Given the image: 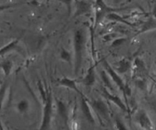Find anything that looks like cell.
<instances>
[{
	"instance_id": "obj_6",
	"label": "cell",
	"mask_w": 156,
	"mask_h": 130,
	"mask_svg": "<svg viewBox=\"0 0 156 130\" xmlns=\"http://www.w3.org/2000/svg\"><path fill=\"white\" fill-rule=\"evenodd\" d=\"M135 119L137 124L143 130H155L153 122L145 110L137 111Z\"/></svg>"
},
{
	"instance_id": "obj_10",
	"label": "cell",
	"mask_w": 156,
	"mask_h": 130,
	"mask_svg": "<svg viewBox=\"0 0 156 130\" xmlns=\"http://www.w3.org/2000/svg\"><path fill=\"white\" fill-rule=\"evenodd\" d=\"M93 3L94 2H86V1H78L74 2L75 11L73 12V18H79L82 15H87L92 12Z\"/></svg>"
},
{
	"instance_id": "obj_23",
	"label": "cell",
	"mask_w": 156,
	"mask_h": 130,
	"mask_svg": "<svg viewBox=\"0 0 156 130\" xmlns=\"http://www.w3.org/2000/svg\"><path fill=\"white\" fill-rule=\"evenodd\" d=\"M128 41V38L125 37H117L111 42V45L110 47L111 48H117V47H120V46L123 45L125 43Z\"/></svg>"
},
{
	"instance_id": "obj_27",
	"label": "cell",
	"mask_w": 156,
	"mask_h": 130,
	"mask_svg": "<svg viewBox=\"0 0 156 130\" xmlns=\"http://www.w3.org/2000/svg\"><path fill=\"white\" fill-rule=\"evenodd\" d=\"M0 130H5V127H4V126H3L1 120H0Z\"/></svg>"
},
{
	"instance_id": "obj_26",
	"label": "cell",
	"mask_w": 156,
	"mask_h": 130,
	"mask_svg": "<svg viewBox=\"0 0 156 130\" xmlns=\"http://www.w3.org/2000/svg\"><path fill=\"white\" fill-rule=\"evenodd\" d=\"M118 37V33H108V34H105V36L102 37V40L105 43L109 42V41L114 40L115 38Z\"/></svg>"
},
{
	"instance_id": "obj_20",
	"label": "cell",
	"mask_w": 156,
	"mask_h": 130,
	"mask_svg": "<svg viewBox=\"0 0 156 130\" xmlns=\"http://www.w3.org/2000/svg\"><path fill=\"white\" fill-rule=\"evenodd\" d=\"M9 88V83L7 80L3 82V83L0 85V114H1L3 106H4L5 100L7 97Z\"/></svg>"
},
{
	"instance_id": "obj_12",
	"label": "cell",
	"mask_w": 156,
	"mask_h": 130,
	"mask_svg": "<svg viewBox=\"0 0 156 130\" xmlns=\"http://www.w3.org/2000/svg\"><path fill=\"white\" fill-rule=\"evenodd\" d=\"M98 65V62H95L94 63L91 64L89 68L87 70L86 73L85 75V77L82 79V82L84 84L86 88H91L94 86L96 82V66Z\"/></svg>"
},
{
	"instance_id": "obj_13",
	"label": "cell",
	"mask_w": 156,
	"mask_h": 130,
	"mask_svg": "<svg viewBox=\"0 0 156 130\" xmlns=\"http://www.w3.org/2000/svg\"><path fill=\"white\" fill-rule=\"evenodd\" d=\"M57 82L58 84H59V86L68 88V89L72 90V91H74L75 92L77 93L79 95L82 96L84 94L83 93L80 91L79 87H78L77 80H76V79H71V78L64 76V77L60 78V79H58Z\"/></svg>"
},
{
	"instance_id": "obj_8",
	"label": "cell",
	"mask_w": 156,
	"mask_h": 130,
	"mask_svg": "<svg viewBox=\"0 0 156 130\" xmlns=\"http://www.w3.org/2000/svg\"><path fill=\"white\" fill-rule=\"evenodd\" d=\"M132 76L133 79H146L147 76V68L145 62L141 58H136L134 62L132 63Z\"/></svg>"
},
{
	"instance_id": "obj_4",
	"label": "cell",
	"mask_w": 156,
	"mask_h": 130,
	"mask_svg": "<svg viewBox=\"0 0 156 130\" xmlns=\"http://www.w3.org/2000/svg\"><path fill=\"white\" fill-rule=\"evenodd\" d=\"M88 101L99 123L103 125L102 123L103 120L109 121L111 116V111L108 103L105 100L102 99H95V100H88Z\"/></svg>"
},
{
	"instance_id": "obj_9",
	"label": "cell",
	"mask_w": 156,
	"mask_h": 130,
	"mask_svg": "<svg viewBox=\"0 0 156 130\" xmlns=\"http://www.w3.org/2000/svg\"><path fill=\"white\" fill-rule=\"evenodd\" d=\"M56 104L57 107V112L61 120L63 122L64 125L67 129H69L70 121V111L69 106L64 100L61 99H56Z\"/></svg>"
},
{
	"instance_id": "obj_21",
	"label": "cell",
	"mask_w": 156,
	"mask_h": 130,
	"mask_svg": "<svg viewBox=\"0 0 156 130\" xmlns=\"http://www.w3.org/2000/svg\"><path fill=\"white\" fill-rule=\"evenodd\" d=\"M59 59L70 65H72V62H73V54L69 50H67L66 48H64V47H62L60 51H59Z\"/></svg>"
},
{
	"instance_id": "obj_15",
	"label": "cell",
	"mask_w": 156,
	"mask_h": 130,
	"mask_svg": "<svg viewBox=\"0 0 156 130\" xmlns=\"http://www.w3.org/2000/svg\"><path fill=\"white\" fill-rule=\"evenodd\" d=\"M15 109H16L17 112L21 115L27 114L30 109V102L25 98L21 99L15 104Z\"/></svg>"
},
{
	"instance_id": "obj_5",
	"label": "cell",
	"mask_w": 156,
	"mask_h": 130,
	"mask_svg": "<svg viewBox=\"0 0 156 130\" xmlns=\"http://www.w3.org/2000/svg\"><path fill=\"white\" fill-rule=\"evenodd\" d=\"M101 95L103 96L108 101L111 102V103H113L114 104H115L116 106L118 108H120L123 112L126 113V114H129V116L131 115L130 112H129V111L128 110L126 104L124 103V101H123L118 95L111 92V91L107 90L106 88H105L104 87H101Z\"/></svg>"
},
{
	"instance_id": "obj_19",
	"label": "cell",
	"mask_w": 156,
	"mask_h": 130,
	"mask_svg": "<svg viewBox=\"0 0 156 130\" xmlns=\"http://www.w3.org/2000/svg\"><path fill=\"white\" fill-rule=\"evenodd\" d=\"M106 18L108 20H111V21H116V22H120L122 24H126L127 26L130 27H136L135 24H133V23L129 22L126 18H124L123 17H122L121 15H118L117 12H113V13H110L109 15H108L106 16Z\"/></svg>"
},
{
	"instance_id": "obj_2",
	"label": "cell",
	"mask_w": 156,
	"mask_h": 130,
	"mask_svg": "<svg viewBox=\"0 0 156 130\" xmlns=\"http://www.w3.org/2000/svg\"><path fill=\"white\" fill-rule=\"evenodd\" d=\"M103 66H104V70L108 74V76L111 78V81L113 82V83L119 88V89L121 91V92L123 93V96L124 97L126 107H127L128 110L129 111L131 114V111L129 109V101H128V98L132 96V90H131L130 87L128 84L125 83L123 82V79L121 78V76L120 75L117 74L115 71L114 70V69L112 68V65L106 60V59H103Z\"/></svg>"
},
{
	"instance_id": "obj_3",
	"label": "cell",
	"mask_w": 156,
	"mask_h": 130,
	"mask_svg": "<svg viewBox=\"0 0 156 130\" xmlns=\"http://www.w3.org/2000/svg\"><path fill=\"white\" fill-rule=\"evenodd\" d=\"M41 99L43 103L42 119L37 130H50L53 114V98L50 87L47 88L45 96Z\"/></svg>"
},
{
	"instance_id": "obj_1",
	"label": "cell",
	"mask_w": 156,
	"mask_h": 130,
	"mask_svg": "<svg viewBox=\"0 0 156 130\" xmlns=\"http://www.w3.org/2000/svg\"><path fill=\"white\" fill-rule=\"evenodd\" d=\"M73 68L74 74L77 76L82 69L86 50L87 33L83 27H79L73 32Z\"/></svg>"
},
{
	"instance_id": "obj_22",
	"label": "cell",
	"mask_w": 156,
	"mask_h": 130,
	"mask_svg": "<svg viewBox=\"0 0 156 130\" xmlns=\"http://www.w3.org/2000/svg\"><path fill=\"white\" fill-rule=\"evenodd\" d=\"M25 3V2H7L5 3V4H2L0 5V12L9 10V9H12V8L18 7V6L24 5Z\"/></svg>"
},
{
	"instance_id": "obj_14",
	"label": "cell",
	"mask_w": 156,
	"mask_h": 130,
	"mask_svg": "<svg viewBox=\"0 0 156 130\" xmlns=\"http://www.w3.org/2000/svg\"><path fill=\"white\" fill-rule=\"evenodd\" d=\"M13 51L20 52V53L22 51L21 47L19 46V39L18 38L12 40V41L8 43L6 45L3 46L2 47L0 48V57Z\"/></svg>"
},
{
	"instance_id": "obj_24",
	"label": "cell",
	"mask_w": 156,
	"mask_h": 130,
	"mask_svg": "<svg viewBox=\"0 0 156 130\" xmlns=\"http://www.w3.org/2000/svg\"><path fill=\"white\" fill-rule=\"evenodd\" d=\"M134 83L136 85L137 88L141 91H146L147 88V82H146V79H133Z\"/></svg>"
},
{
	"instance_id": "obj_16",
	"label": "cell",
	"mask_w": 156,
	"mask_h": 130,
	"mask_svg": "<svg viewBox=\"0 0 156 130\" xmlns=\"http://www.w3.org/2000/svg\"><path fill=\"white\" fill-rule=\"evenodd\" d=\"M100 78L101 79L102 84H103V86L105 88H106L107 90H108L109 91L113 93V91H114V83L111 81V78L108 76V73L105 71V70H101L100 72Z\"/></svg>"
},
{
	"instance_id": "obj_7",
	"label": "cell",
	"mask_w": 156,
	"mask_h": 130,
	"mask_svg": "<svg viewBox=\"0 0 156 130\" xmlns=\"http://www.w3.org/2000/svg\"><path fill=\"white\" fill-rule=\"evenodd\" d=\"M80 107L84 117H85V120H86L88 123H91V124L92 125H94L96 123V120H97V118H96L95 114H94L92 108L90 106L88 97H87L85 94L80 96Z\"/></svg>"
},
{
	"instance_id": "obj_11",
	"label": "cell",
	"mask_w": 156,
	"mask_h": 130,
	"mask_svg": "<svg viewBox=\"0 0 156 130\" xmlns=\"http://www.w3.org/2000/svg\"><path fill=\"white\" fill-rule=\"evenodd\" d=\"M132 61L127 57H123L119 59L112 68L118 75H124L129 72L132 69Z\"/></svg>"
},
{
	"instance_id": "obj_25",
	"label": "cell",
	"mask_w": 156,
	"mask_h": 130,
	"mask_svg": "<svg viewBox=\"0 0 156 130\" xmlns=\"http://www.w3.org/2000/svg\"><path fill=\"white\" fill-rule=\"evenodd\" d=\"M114 124H115L116 130H129V128L127 127V126L119 117H116L115 118Z\"/></svg>"
},
{
	"instance_id": "obj_17",
	"label": "cell",
	"mask_w": 156,
	"mask_h": 130,
	"mask_svg": "<svg viewBox=\"0 0 156 130\" xmlns=\"http://www.w3.org/2000/svg\"><path fill=\"white\" fill-rule=\"evenodd\" d=\"M156 27V22H155V17H151L149 18L146 22L143 23L142 24L141 27L140 28L139 31L137 32V33L136 34V36L139 34H141V33H146V32L149 31V30H155Z\"/></svg>"
},
{
	"instance_id": "obj_18",
	"label": "cell",
	"mask_w": 156,
	"mask_h": 130,
	"mask_svg": "<svg viewBox=\"0 0 156 130\" xmlns=\"http://www.w3.org/2000/svg\"><path fill=\"white\" fill-rule=\"evenodd\" d=\"M14 63L11 59H5L0 62V69L2 71L3 75L5 77L8 78L12 73V69H13Z\"/></svg>"
}]
</instances>
